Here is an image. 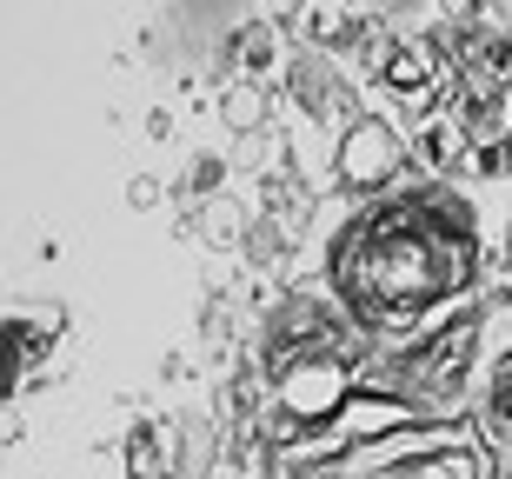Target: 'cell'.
Returning <instances> with one entry per match:
<instances>
[{
    "instance_id": "obj_7",
    "label": "cell",
    "mask_w": 512,
    "mask_h": 479,
    "mask_svg": "<svg viewBox=\"0 0 512 479\" xmlns=\"http://www.w3.org/2000/svg\"><path fill=\"white\" fill-rule=\"evenodd\" d=\"M486 420H493V433L512 446V346L499 353L493 380H486Z\"/></svg>"
},
{
    "instance_id": "obj_10",
    "label": "cell",
    "mask_w": 512,
    "mask_h": 479,
    "mask_svg": "<svg viewBox=\"0 0 512 479\" xmlns=\"http://www.w3.org/2000/svg\"><path fill=\"white\" fill-rule=\"evenodd\" d=\"M506 34H512V27H506Z\"/></svg>"
},
{
    "instance_id": "obj_1",
    "label": "cell",
    "mask_w": 512,
    "mask_h": 479,
    "mask_svg": "<svg viewBox=\"0 0 512 479\" xmlns=\"http://www.w3.org/2000/svg\"><path fill=\"white\" fill-rule=\"evenodd\" d=\"M479 280V233L453 193H406L366 207L333 247V287L353 320L373 333H419V326L466 300Z\"/></svg>"
},
{
    "instance_id": "obj_4",
    "label": "cell",
    "mask_w": 512,
    "mask_h": 479,
    "mask_svg": "<svg viewBox=\"0 0 512 479\" xmlns=\"http://www.w3.org/2000/svg\"><path fill=\"white\" fill-rule=\"evenodd\" d=\"M280 400L293 420H313V413H326V406L340 400V360L333 353H293V360L280 366Z\"/></svg>"
},
{
    "instance_id": "obj_2",
    "label": "cell",
    "mask_w": 512,
    "mask_h": 479,
    "mask_svg": "<svg viewBox=\"0 0 512 479\" xmlns=\"http://www.w3.org/2000/svg\"><path fill=\"white\" fill-rule=\"evenodd\" d=\"M479 473H486V460L466 440H413V446H386V453L366 446L346 466H333L326 479H479Z\"/></svg>"
},
{
    "instance_id": "obj_6",
    "label": "cell",
    "mask_w": 512,
    "mask_h": 479,
    "mask_svg": "<svg viewBox=\"0 0 512 479\" xmlns=\"http://www.w3.org/2000/svg\"><path fill=\"white\" fill-rule=\"evenodd\" d=\"M459 67H466V87H473V94H512V34L506 27L473 34Z\"/></svg>"
},
{
    "instance_id": "obj_5",
    "label": "cell",
    "mask_w": 512,
    "mask_h": 479,
    "mask_svg": "<svg viewBox=\"0 0 512 479\" xmlns=\"http://www.w3.org/2000/svg\"><path fill=\"white\" fill-rule=\"evenodd\" d=\"M340 167H346L353 187H386V180L399 173V134L380 127V120H360V127L346 134V147H340Z\"/></svg>"
},
{
    "instance_id": "obj_9",
    "label": "cell",
    "mask_w": 512,
    "mask_h": 479,
    "mask_svg": "<svg viewBox=\"0 0 512 479\" xmlns=\"http://www.w3.org/2000/svg\"><path fill=\"white\" fill-rule=\"evenodd\" d=\"M506 253H512V240H506Z\"/></svg>"
},
{
    "instance_id": "obj_3",
    "label": "cell",
    "mask_w": 512,
    "mask_h": 479,
    "mask_svg": "<svg viewBox=\"0 0 512 479\" xmlns=\"http://www.w3.org/2000/svg\"><path fill=\"white\" fill-rule=\"evenodd\" d=\"M380 87L406 107H433L446 87H453V60L439 54L433 40H393L380 60Z\"/></svg>"
},
{
    "instance_id": "obj_8",
    "label": "cell",
    "mask_w": 512,
    "mask_h": 479,
    "mask_svg": "<svg viewBox=\"0 0 512 479\" xmlns=\"http://www.w3.org/2000/svg\"><path fill=\"white\" fill-rule=\"evenodd\" d=\"M466 147V134H459V120H426V134H419V154L433 160V167H446V160Z\"/></svg>"
}]
</instances>
